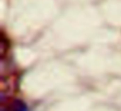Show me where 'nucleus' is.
I'll return each mask as SVG.
<instances>
[{
  "mask_svg": "<svg viewBox=\"0 0 121 111\" xmlns=\"http://www.w3.org/2000/svg\"><path fill=\"white\" fill-rule=\"evenodd\" d=\"M9 111H27V106L22 101L14 99L12 103H9Z\"/></svg>",
  "mask_w": 121,
  "mask_h": 111,
  "instance_id": "1",
  "label": "nucleus"
}]
</instances>
